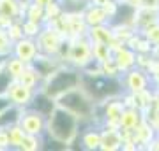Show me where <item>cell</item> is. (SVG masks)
Here are the masks:
<instances>
[{
  "mask_svg": "<svg viewBox=\"0 0 159 151\" xmlns=\"http://www.w3.org/2000/svg\"><path fill=\"white\" fill-rule=\"evenodd\" d=\"M57 100H58V106L60 107L71 111L78 118L92 116V112H94V104H96V102L85 93V90L80 88V86L78 88L69 90L66 93H62L60 97H57Z\"/></svg>",
  "mask_w": 159,
  "mask_h": 151,
  "instance_id": "3",
  "label": "cell"
},
{
  "mask_svg": "<svg viewBox=\"0 0 159 151\" xmlns=\"http://www.w3.org/2000/svg\"><path fill=\"white\" fill-rule=\"evenodd\" d=\"M80 86L85 90V93L90 97L94 102H106L113 97H122L124 88L120 83V78H108V76H81Z\"/></svg>",
  "mask_w": 159,
  "mask_h": 151,
  "instance_id": "1",
  "label": "cell"
},
{
  "mask_svg": "<svg viewBox=\"0 0 159 151\" xmlns=\"http://www.w3.org/2000/svg\"><path fill=\"white\" fill-rule=\"evenodd\" d=\"M113 60L119 65L120 70L125 72V70H129V69L138 65V53L133 48H129V46H120L119 49H117V53H115Z\"/></svg>",
  "mask_w": 159,
  "mask_h": 151,
  "instance_id": "7",
  "label": "cell"
},
{
  "mask_svg": "<svg viewBox=\"0 0 159 151\" xmlns=\"http://www.w3.org/2000/svg\"><path fill=\"white\" fill-rule=\"evenodd\" d=\"M80 83H81L80 72L69 70V69L58 70V72L50 79L48 88H46V95H50L51 99H57V97H60L62 93H66V91H69V90L78 88Z\"/></svg>",
  "mask_w": 159,
  "mask_h": 151,
  "instance_id": "4",
  "label": "cell"
},
{
  "mask_svg": "<svg viewBox=\"0 0 159 151\" xmlns=\"http://www.w3.org/2000/svg\"><path fill=\"white\" fill-rule=\"evenodd\" d=\"M124 144V139H122V134L120 130H108L104 134V139H101V148L102 149H119Z\"/></svg>",
  "mask_w": 159,
  "mask_h": 151,
  "instance_id": "8",
  "label": "cell"
},
{
  "mask_svg": "<svg viewBox=\"0 0 159 151\" xmlns=\"http://www.w3.org/2000/svg\"><path fill=\"white\" fill-rule=\"evenodd\" d=\"M142 35L152 46H159V23H154V25H148L147 28H143Z\"/></svg>",
  "mask_w": 159,
  "mask_h": 151,
  "instance_id": "9",
  "label": "cell"
},
{
  "mask_svg": "<svg viewBox=\"0 0 159 151\" xmlns=\"http://www.w3.org/2000/svg\"><path fill=\"white\" fill-rule=\"evenodd\" d=\"M120 83H122V88H124L125 91H129L131 95H134V93L150 90L152 78H150V74L147 72V69H142V67L136 65V67L125 70V72L120 76Z\"/></svg>",
  "mask_w": 159,
  "mask_h": 151,
  "instance_id": "5",
  "label": "cell"
},
{
  "mask_svg": "<svg viewBox=\"0 0 159 151\" xmlns=\"http://www.w3.org/2000/svg\"><path fill=\"white\" fill-rule=\"evenodd\" d=\"M157 135H159V127H157Z\"/></svg>",
  "mask_w": 159,
  "mask_h": 151,
  "instance_id": "11",
  "label": "cell"
},
{
  "mask_svg": "<svg viewBox=\"0 0 159 151\" xmlns=\"http://www.w3.org/2000/svg\"><path fill=\"white\" fill-rule=\"evenodd\" d=\"M78 132V116L58 106L50 118V134L58 142H69Z\"/></svg>",
  "mask_w": 159,
  "mask_h": 151,
  "instance_id": "2",
  "label": "cell"
},
{
  "mask_svg": "<svg viewBox=\"0 0 159 151\" xmlns=\"http://www.w3.org/2000/svg\"><path fill=\"white\" fill-rule=\"evenodd\" d=\"M9 81H11V76L7 72H0V93L9 86Z\"/></svg>",
  "mask_w": 159,
  "mask_h": 151,
  "instance_id": "10",
  "label": "cell"
},
{
  "mask_svg": "<svg viewBox=\"0 0 159 151\" xmlns=\"http://www.w3.org/2000/svg\"><path fill=\"white\" fill-rule=\"evenodd\" d=\"M143 120H145V114H143L142 109L136 106H131V107H125L124 109L122 118H120V121H119V127H120V130H124L127 134H133L140 127V123H142Z\"/></svg>",
  "mask_w": 159,
  "mask_h": 151,
  "instance_id": "6",
  "label": "cell"
}]
</instances>
